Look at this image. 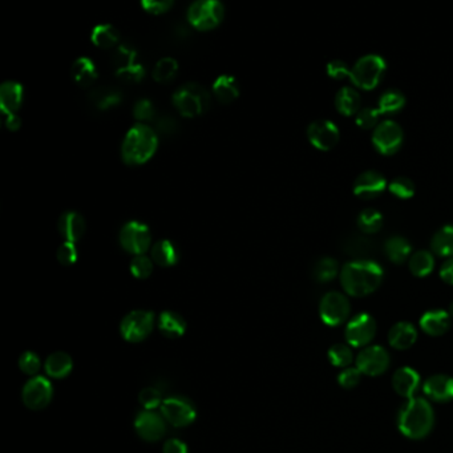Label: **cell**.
Segmentation results:
<instances>
[{
	"label": "cell",
	"instance_id": "cell-35",
	"mask_svg": "<svg viewBox=\"0 0 453 453\" xmlns=\"http://www.w3.org/2000/svg\"><path fill=\"white\" fill-rule=\"evenodd\" d=\"M358 226L364 234H373V233L379 232L382 229L383 218L382 213L373 208L364 209L359 215H358Z\"/></svg>",
	"mask_w": 453,
	"mask_h": 453
},
{
	"label": "cell",
	"instance_id": "cell-3",
	"mask_svg": "<svg viewBox=\"0 0 453 453\" xmlns=\"http://www.w3.org/2000/svg\"><path fill=\"white\" fill-rule=\"evenodd\" d=\"M157 132L146 124L137 122L127 132L122 145L121 157L128 165H142L149 161L157 151Z\"/></svg>",
	"mask_w": 453,
	"mask_h": 453
},
{
	"label": "cell",
	"instance_id": "cell-15",
	"mask_svg": "<svg viewBox=\"0 0 453 453\" xmlns=\"http://www.w3.org/2000/svg\"><path fill=\"white\" fill-rule=\"evenodd\" d=\"M307 137L314 148L319 151H330L339 142L341 134L333 121L321 119L312 121L309 125Z\"/></svg>",
	"mask_w": 453,
	"mask_h": 453
},
{
	"label": "cell",
	"instance_id": "cell-5",
	"mask_svg": "<svg viewBox=\"0 0 453 453\" xmlns=\"http://www.w3.org/2000/svg\"><path fill=\"white\" fill-rule=\"evenodd\" d=\"M385 72V61L379 55H366L353 64L350 79L353 84L366 91H371L382 81Z\"/></svg>",
	"mask_w": 453,
	"mask_h": 453
},
{
	"label": "cell",
	"instance_id": "cell-12",
	"mask_svg": "<svg viewBox=\"0 0 453 453\" xmlns=\"http://www.w3.org/2000/svg\"><path fill=\"white\" fill-rule=\"evenodd\" d=\"M162 417L174 427H186L196 420V408L185 398L171 396L162 402L160 407Z\"/></svg>",
	"mask_w": 453,
	"mask_h": 453
},
{
	"label": "cell",
	"instance_id": "cell-38",
	"mask_svg": "<svg viewBox=\"0 0 453 453\" xmlns=\"http://www.w3.org/2000/svg\"><path fill=\"white\" fill-rule=\"evenodd\" d=\"M338 262L330 257H324L314 266V278L318 282H330L338 275Z\"/></svg>",
	"mask_w": 453,
	"mask_h": 453
},
{
	"label": "cell",
	"instance_id": "cell-31",
	"mask_svg": "<svg viewBox=\"0 0 453 453\" xmlns=\"http://www.w3.org/2000/svg\"><path fill=\"white\" fill-rule=\"evenodd\" d=\"M384 252L393 263H403L411 255V245L400 235H393L384 243Z\"/></svg>",
	"mask_w": 453,
	"mask_h": 453
},
{
	"label": "cell",
	"instance_id": "cell-13",
	"mask_svg": "<svg viewBox=\"0 0 453 453\" xmlns=\"http://www.w3.org/2000/svg\"><path fill=\"white\" fill-rule=\"evenodd\" d=\"M390 366V353L378 344L367 346L356 358V368L367 376H378L387 371Z\"/></svg>",
	"mask_w": 453,
	"mask_h": 453
},
{
	"label": "cell",
	"instance_id": "cell-45",
	"mask_svg": "<svg viewBox=\"0 0 453 453\" xmlns=\"http://www.w3.org/2000/svg\"><path fill=\"white\" fill-rule=\"evenodd\" d=\"M78 255H79V252H78L76 243H73V242H63L56 252L58 261L63 266H71L73 263H76Z\"/></svg>",
	"mask_w": 453,
	"mask_h": 453
},
{
	"label": "cell",
	"instance_id": "cell-6",
	"mask_svg": "<svg viewBox=\"0 0 453 453\" xmlns=\"http://www.w3.org/2000/svg\"><path fill=\"white\" fill-rule=\"evenodd\" d=\"M223 15L225 7L217 0H197L188 9V21L200 31L215 28L223 19Z\"/></svg>",
	"mask_w": 453,
	"mask_h": 453
},
{
	"label": "cell",
	"instance_id": "cell-9",
	"mask_svg": "<svg viewBox=\"0 0 453 453\" xmlns=\"http://www.w3.org/2000/svg\"><path fill=\"white\" fill-rule=\"evenodd\" d=\"M403 129L393 120H384L373 129V144L375 149L384 156H393L402 148Z\"/></svg>",
	"mask_w": 453,
	"mask_h": 453
},
{
	"label": "cell",
	"instance_id": "cell-52",
	"mask_svg": "<svg viewBox=\"0 0 453 453\" xmlns=\"http://www.w3.org/2000/svg\"><path fill=\"white\" fill-rule=\"evenodd\" d=\"M350 72L351 70L347 67L344 61L333 60L327 64V73L335 80H342L346 78H350Z\"/></svg>",
	"mask_w": 453,
	"mask_h": 453
},
{
	"label": "cell",
	"instance_id": "cell-4",
	"mask_svg": "<svg viewBox=\"0 0 453 453\" xmlns=\"http://www.w3.org/2000/svg\"><path fill=\"white\" fill-rule=\"evenodd\" d=\"M173 104L183 117H197L209 110L210 93L197 82H188L173 95Z\"/></svg>",
	"mask_w": 453,
	"mask_h": 453
},
{
	"label": "cell",
	"instance_id": "cell-28",
	"mask_svg": "<svg viewBox=\"0 0 453 453\" xmlns=\"http://www.w3.org/2000/svg\"><path fill=\"white\" fill-rule=\"evenodd\" d=\"M72 79L80 87H88L97 79V68L90 58H79L71 67Z\"/></svg>",
	"mask_w": 453,
	"mask_h": 453
},
{
	"label": "cell",
	"instance_id": "cell-19",
	"mask_svg": "<svg viewBox=\"0 0 453 453\" xmlns=\"http://www.w3.org/2000/svg\"><path fill=\"white\" fill-rule=\"evenodd\" d=\"M58 229L65 241L76 243L85 233V221L80 213L67 210L61 213L58 221Z\"/></svg>",
	"mask_w": 453,
	"mask_h": 453
},
{
	"label": "cell",
	"instance_id": "cell-24",
	"mask_svg": "<svg viewBox=\"0 0 453 453\" xmlns=\"http://www.w3.org/2000/svg\"><path fill=\"white\" fill-rule=\"evenodd\" d=\"M151 255L153 262L157 263L159 266H162V267L174 266L180 260L178 247L169 240H161V241L156 242L151 246Z\"/></svg>",
	"mask_w": 453,
	"mask_h": 453
},
{
	"label": "cell",
	"instance_id": "cell-34",
	"mask_svg": "<svg viewBox=\"0 0 453 453\" xmlns=\"http://www.w3.org/2000/svg\"><path fill=\"white\" fill-rule=\"evenodd\" d=\"M405 105V97L402 92L390 90L384 92L378 101V111L380 114L393 116L402 111Z\"/></svg>",
	"mask_w": 453,
	"mask_h": 453
},
{
	"label": "cell",
	"instance_id": "cell-23",
	"mask_svg": "<svg viewBox=\"0 0 453 453\" xmlns=\"http://www.w3.org/2000/svg\"><path fill=\"white\" fill-rule=\"evenodd\" d=\"M417 341V330L410 322H399L393 324L388 333V342L396 350H408Z\"/></svg>",
	"mask_w": 453,
	"mask_h": 453
},
{
	"label": "cell",
	"instance_id": "cell-40",
	"mask_svg": "<svg viewBox=\"0 0 453 453\" xmlns=\"http://www.w3.org/2000/svg\"><path fill=\"white\" fill-rule=\"evenodd\" d=\"M120 92L114 91V90H97V91L92 93V100L93 104L99 108V110H108L112 107L119 105L121 101Z\"/></svg>",
	"mask_w": 453,
	"mask_h": 453
},
{
	"label": "cell",
	"instance_id": "cell-36",
	"mask_svg": "<svg viewBox=\"0 0 453 453\" xmlns=\"http://www.w3.org/2000/svg\"><path fill=\"white\" fill-rule=\"evenodd\" d=\"M178 71V63L173 58H162L157 61L153 67L151 76L159 82H168L176 78V73Z\"/></svg>",
	"mask_w": 453,
	"mask_h": 453
},
{
	"label": "cell",
	"instance_id": "cell-44",
	"mask_svg": "<svg viewBox=\"0 0 453 453\" xmlns=\"http://www.w3.org/2000/svg\"><path fill=\"white\" fill-rule=\"evenodd\" d=\"M139 402L146 411H153L157 407H161L164 400H162L161 393L159 390L153 387H146L139 393Z\"/></svg>",
	"mask_w": 453,
	"mask_h": 453
},
{
	"label": "cell",
	"instance_id": "cell-47",
	"mask_svg": "<svg viewBox=\"0 0 453 453\" xmlns=\"http://www.w3.org/2000/svg\"><path fill=\"white\" fill-rule=\"evenodd\" d=\"M133 116L136 117V120H139V122H142V124H145V121L153 120L156 116V110H154L153 102L148 99H142V100L137 101L134 104V108H133Z\"/></svg>",
	"mask_w": 453,
	"mask_h": 453
},
{
	"label": "cell",
	"instance_id": "cell-7",
	"mask_svg": "<svg viewBox=\"0 0 453 453\" xmlns=\"http://www.w3.org/2000/svg\"><path fill=\"white\" fill-rule=\"evenodd\" d=\"M154 326V314L146 310H133L120 323L121 336L127 342H142L149 336Z\"/></svg>",
	"mask_w": 453,
	"mask_h": 453
},
{
	"label": "cell",
	"instance_id": "cell-16",
	"mask_svg": "<svg viewBox=\"0 0 453 453\" xmlns=\"http://www.w3.org/2000/svg\"><path fill=\"white\" fill-rule=\"evenodd\" d=\"M134 430L145 442H157L166 432V424L162 415L153 411H142L134 420Z\"/></svg>",
	"mask_w": 453,
	"mask_h": 453
},
{
	"label": "cell",
	"instance_id": "cell-14",
	"mask_svg": "<svg viewBox=\"0 0 453 453\" xmlns=\"http://www.w3.org/2000/svg\"><path fill=\"white\" fill-rule=\"evenodd\" d=\"M376 334V322L367 312L355 315L346 327V339L353 347H367Z\"/></svg>",
	"mask_w": 453,
	"mask_h": 453
},
{
	"label": "cell",
	"instance_id": "cell-30",
	"mask_svg": "<svg viewBox=\"0 0 453 453\" xmlns=\"http://www.w3.org/2000/svg\"><path fill=\"white\" fill-rule=\"evenodd\" d=\"M431 249L435 254L452 258L453 257V225H444L433 234L431 240Z\"/></svg>",
	"mask_w": 453,
	"mask_h": 453
},
{
	"label": "cell",
	"instance_id": "cell-41",
	"mask_svg": "<svg viewBox=\"0 0 453 453\" xmlns=\"http://www.w3.org/2000/svg\"><path fill=\"white\" fill-rule=\"evenodd\" d=\"M388 189L393 193L395 197L400 200H408L415 194V183L408 177H396L390 182Z\"/></svg>",
	"mask_w": 453,
	"mask_h": 453
},
{
	"label": "cell",
	"instance_id": "cell-37",
	"mask_svg": "<svg viewBox=\"0 0 453 453\" xmlns=\"http://www.w3.org/2000/svg\"><path fill=\"white\" fill-rule=\"evenodd\" d=\"M112 63L116 68V72L129 68L132 65L137 64V50L131 46L120 44L116 47L112 56Z\"/></svg>",
	"mask_w": 453,
	"mask_h": 453
},
{
	"label": "cell",
	"instance_id": "cell-49",
	"mask_svg": "<svg viewBox=\"0 0 453 453\" xmlns=\"http://www.w3.org/2000/svg\"><path fill=\"white\" fill-rule=\"evenodd\" d=\"M346 252L362 257L364 254H368L371 250V242L362 237H353L346 243Z\"/></svg>",
	"mask_w": 453,
	"mask_h": 453
},
{
	"label": "cell",
	"instance_id": "cell-17",
	"mask_svg": "<svg viewBox=\"0 0 453 453\" xmlns=\"http://www.w3.org/2000/svg\"><path fill=\"white\" fill-rule=\"evenodd\" d=\"M387 188V181L382 173L376 171H363L353 182V194L362 200H373L379 197Z\"/></svg>",
	"mask_w": 453,
	"mask_h": 453
},
{
	"label": "cell",
	"instance_id": "cell-1",
	"mask_svg": "<svg viewBox=\"0 0 453 453\" xmlns=\"http://www.w3.org/2000/svg\"><path fill=\"white\" fill-rule=\"evenodd\" d=\"M384 272L379 263L358 260L346 263L341 270L343 290L351 297H366L373 294L383 282Z\"/></svg>",
	"mask_w": 453,
	"mask_h": 453
},
{
	"label": "cell",
	"instance_id": "cell-10",
	"mask_svg": "<svg viewBox=\"0 0 453 453\" xmlns=\"http://www.w3.org/2000/svg\"><path fill=\"white\" fill-rule=\"evenodd\" d=\"M120 243L121 246L131 254H145L151 246V230L142 222H127L121 228Z\"/></svg>",
	"mask_w": 453,
	"mask_h": 453
},
{
	"label": "cell",
	"instance_id": "cell-18",
	"mask_svg": "<svg viewBox=\"0 0 453 453\" xmlns=\"http://www.w3.org/2000/svg\"><path fill=\"white\" fill-rule=\"evenodd\" d=\"M424 393L428 399L437 403H448L453 400V378L448 375H433L423 385Z\"/></svg>",
	"mask_w": 453,
	"mask_h": 453
},
{
	"label": "cell",
	"instance_id": "cell-20",
	"mask_svg": "<svg viewBox=\"0 0 453 453\" xmlns=\"http://www.w3.org/2000/svg\"><path fill=\"white\" fill-rule=\"evenodd\" d=\"M393 387L402 398L411 399L420 387V375L411 367H402L393 373Z\"/></svg>",
	"mask_w": 453,
	"mask_h": 453
},
{
	"label": "cell",
	"instance_id": "cell-22",
	"mask_svg": "<svg viewBox=\"0 0 453 453\" xmlns=\"http://www.w3.org/2000/svg\"><path fill=\"white\" fill-rule=\"evenodd\" d=\"M420 327L431 336H442L451 327V316L444 310H430L420 318Z\"/></svg>",
	"mask_w": 453,
	"mask_h": 453
},
{
	"label": "cell",
	"instance_id": "cell-25",
	"mask_svg": "<svg viewBox=\"0 0 453 453\" xmlns=\"http://www.w3.org/2000/svg\"><path fill=\"white\" fill-rule=\"evenodd\" d=\"M213 93L222 104H230L240 96V84L232 75H221L213 84Z\"/></svg>",
	"mask_w": 453,
	"mask_h": 453
},
{
	"label": "cell",
	"instance_id": "cell-21",
	"mask_svg": "<svg viewBox=\"0 0 453 453\" xmlns=\"http://www.w3.org/2000/svg\"><path fill=\"white\" fill-rule=\"evenodd\" d=\"M24 90L18 81H4L0 87V110L3 114L16 113L23 102Z\"/></svg>",
	"mask_w": 453,
	"mask_h": 453
},
{
	"label": "cell",
	"instance_id": "cell-51",
	"mask_svg": "<svg viewBox=\"0 0 453 453\" xmlns=\"http://www.w3.org/2000/svg\"><path fill=\"white\" fill-rule=\"evenodd\" d=\"M144 75H145V70L140 63L132 65L129 68L116 72L117 78H120L122 81H128V82H137V81L142 80Z\"/></svg>",
	"mask_w": 453,
	"mask_h": 453
},
{
	"label": "cell",
	"instance_id": "cell-11",
	"mask_svg": "<svg viewBox=\"0 0 453 453\" xmlns=\"http://www.w3.org/2000/svg\"><path fill=\"white\" fill-rule=\"evenodd\" d=\"M53 388L50 380L44 376L31 378L21 391L23 403L32 411H39L50 403Z\"/></svg>",
	"mask_w": 453,
	"mask_h": 453
},
{
	"label": "cell",
	"instance_id": "cell-26",
	"mask_svg": "<svg viewBox=\"0 0 453 453\" xmlns=\"http://www.w3.org/2000/svg\"><path fill=\"white\" fill-rule=\"evenodd\" d=\"M362 99L356 90L351 87H343L335 96V107L343 116H353L361 111Z\"/></svg>",
	"mask_w": 453,
	"mask_h": 453
},
{
	"label": "cell",
	"instance_id": "cell-55",
	"mask_svg": "<svg viewBox=\"0 0 453 453\" xmlns=\"http://www.w3.org/2000/svg\"><path fill=\"white\" fill-rule=\"evenodd\" d=\"M440 277L444 282L453 286V257L448 258L445 262L442 265L440 269Z\"/></svg>",
	"mask_w": 453,
	"mask_h": 453
},
{
	"label": "cell",
	"instance_id": "cell-56",
	"mask_svg": "<svg viewBox=\"0 0 453 453\" xmlns=\"http://www.w3.org/2000/svg\"><path fill=\"white\" fill-rule=\"evenodd\" d=\"M4 125L7 127L9 131H18L21 127V117H19L16 113L6 114V116H4Z\"/></svg>",
	"mask_w": 453,
	"mask_h": 453
},
{
	"label": "cell",
	"instance_id": "cell-54",
	"mask_svg": "<svg viewBox=\"0 0 453 453\" xmlns=\"http://www.w3.org/2000/svg\"><path fill=\"white\" fill-rule=\"evenodd\" d=\"M157 129L165 134H171L177 129V122L171 116H162L157 120Z\"/></svg>",
	"mask_w": 453,
	"mask_h": 453
},
{
	"label": "cell",
	"instance_id": "cell-32",
	"mask_svg": "<svg viewBox=\"0 0 453 453\" xmlns=\"http://www.w3.org/2000/svg\"><path fill=\"white\" fill-rule=\"evenodd\" d=\"M91 39L93 44L100 47V48H113L116 46H120L119 44V41H120L119 31L108 23L97 24L92 30Z\"/></svg>",
	"mask_w": 453,
	"mask_h": 453
},
{
	"label": "cell",
	"instance_id": "cell-53",
	"mask_svg": "<svg viewBox=\"0 0 453 453\" xmlns=\"http://www.w3.org/2000/svg\"><path fill=\"white\" fill-rule=\"evenodd\" d=\"M162 452L188 453V447H186V444L181 442V440H178V439H169L168 442H165V444H164Z\"/></svg>",
	"mask_w": 453,
	"mask_h": 453
},
{
	"label": "cell",
	"instance_id": "cell-33",
	"mask_svg": "<svg viewBox=\"0 0 453 453\" xmlns=\"http://www.w3.org/2000/svg\"><path fill=\"white\" fill-rule=\"evenodd\" d=\"M408 267L410 272H412L415 277L423 278L427 277L428 274H431L435 267V258H433L432 252H427V250H419V252H413L410 257L408 261Z\"/></svg>",
	"mask_w": 453,
	"mask_h": 453
},
{
	"label": "cell",
	"instance_id": "cell-8",
	"mask_svg": "<svg viewBox=\"0 0 453 453\" xmlns=\"http://www.w3.org/2000/svg\"><path fill=\"white\" fill-rule=\"evenodd\" d=\"M351 312L348 298L339 292H327L319 303V314L327 326H341L347 321Z\"/></svg>",
	"mask_w": 453,
	"mask_h": 453
},
{
	"label": "cell",
	"instance_id": "cell-27",
	"mask_svg": "<svg viewBox=\"0 0 453 453\" xmlns=\"http://www.w3.org/2000/svg\"><path fill=\"white\" fill-rule=\"evenodd\" d=\"M73 363L71 356L65 353H50L44 363V370L52 379H64L72 371Z\"/></svg>",
	"mask_w": 453,
	"mask_h": 453
},
{
	"label": "cell",
	"instance_id": "cell-2",
	"mask_svg": "<svg viewBox=\"0 0 453 453\" xmlns=\"http://www.w3.org/2000/svg\"><path fill=\"white\" fill-rule=\"evenodd\" d=\"M435 424V412L431 403L424 398H411L400 407L398 413L399 431L412 440L428 436Z\"/></svg>",
	"mask_w": 453,
	"mask_h": 453
},
{
	"label": "cell",
	"instance_id": "cell-50",
	"mask_svg": "<svg viewBox=\"0 0 453 453\" xmlns=\"http://www.w3.org/2000/svg\"><path fill=\"white\" fill-rule=\"evenodd\" d=\"M142 7L148 14L160 15L171 10L173 7V1L171 0H142Z\"/></svg>",
	"mask_w": 453,
	"mask_h": 453
},
{
	"label": "cell",
	"instance_id": "cell-57",
	"mask_svg": "<svg viewBox=\"0 0 453 453\" xmlns=\"http://www.w3.org/2000/svg\"><path fill=\"white\" fill-rule=\"evenodd\" d=\"M448 314H449V316L453 318V302L449 304V309H448Z\"/></svg>",
	"mask_w": 453,
	"mask_h": 453
},
{
	"label": "cell",
	"instance_id": "cell-46",
	"mask_svg": "<svg viewBox=\"0 0 453 453\" xmlns=\"http://www.w3.org/2000/svg\"><path fill=\"white\" fill-rule=\"evenodd\" d=\"M41 358L32 351H27V353H21V358H19V368L21 370V373H26V375H36L41 370Z\"/></svg>",
	"mask_w": 453,
	"mask_h": 453
},
{
	"label": "cell",
	"instance_id": "cell-29",
	"mask_svg": "<svg viewBox=\"0 0 453 453\" xmlns=\"http://www.w3.org/2000/svg\"><path fill=\"white\" fill-rule=\"evenodd\" d=\"M159 329L166 338H181L186 331V322L177 312L164 311L159 318Z\"/></svg>",
	"mask_w": 453,
	"mask_h": 453
},
{
	"label": "cell",
	"instance_id": "cell-48",
	"mask_svg": "<svg viewBox=\"0 0 453 453\" xmlns=\"http://www.w3.org/2000/svg\"><path fill=\"white\" fill-rule=\"evenodd\" d=\"M362 375L363 373L356 367H348V368H344L342 373H339L338 380L343 388L353 390L362 380Z\"/></svg>",
	"mask_w": 453,
	"mask_h": 453
},
{
	"label": "cell",
	"instance_id": "cell-43",
	"mask_svg": "<svg viewBox=\"0 0 453 453\" xmlns=\"http://www.w3.org/2000/svg\"><path fill=\"white\" fill-rule=\"evenodd\" d=\"M379 116H380V112L378 111V108L375 110V108L366 107L356 113L355 121H356V125L361 127L362 129H371L379 125Z\"/></svg>",
	"mask_w": 453,
	"mask_h": 453
},
{
	"label": "cell",
	"instance_id": "cell-42",
	"mask_svg": "<svg viewBox=\"0 0 453 453\" xmlns=\"http://www.w3.org/2000/svg\"><path fill=\"white\" fill-rule=\"evenodd\" d=\"M132 275L137 279H146L148 277H151L153 272V260L146 257L145 254L140 255H134V258L131 262Z\"/></svg>",
	"mask_w": 453,
	"mask_h": 453
},
{
	"label": "cell",
	"instance_id": "cell-39",
	"mask_svg": "<svg viewBox=\"0 0 453 453\" xmlns=\"http://www.w3.org/2000/svg\"><path fill=\"white\" fill-rule=\"evenodd\" d=\"M329 359L335 367H341L343 370L348 368L353 361V350L350 348L348 344H343V343L334 344L333 347L329 350Z\"/></svg>",
	"mask_w": 453,
	"mask_h": 453
}]
</instances>
